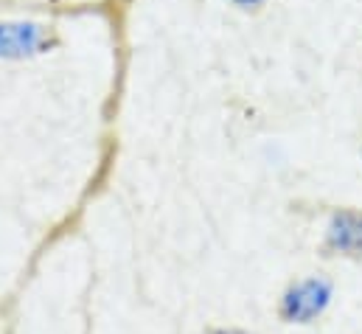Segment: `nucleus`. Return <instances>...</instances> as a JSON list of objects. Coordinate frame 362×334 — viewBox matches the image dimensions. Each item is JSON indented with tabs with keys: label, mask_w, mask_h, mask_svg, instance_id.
<instances>
[{
	"label": "nucleus",
	"mask_w": 362,
	"mask_h": 334,
	"mask_svg": "<svg viewBox=\"0 0 362 334\" xmlns=\"http://www.w3.org/2000/svg\"><path fill=\"white\" fill-rule=\"evenodd\" d=\"M334 304V281L323 272L295 278L278 298V321L286 326H312Z\"/></svg>",
	"instance_id": "1"
},
{
	"label": "nucleus",
	"mask_w": 362,
	"mask_h": 334,
	"mask_svg": "<svg viewBox=\"0 0 362 334\" xmlns=\"http://www.w3.org/2000/svg\"><path fill=\"white\" fill-rule=\"evenodd\" d=\"M62 42L51 23L37 20H0V59L23 62L54 51Z\"/></svg>",
	"instance_id": "2"
},
{
	"label": "nucleus",
	"mask_w": 362,
	"mask_h": 334,
	"mask_svg": "<svg viewBox=\"0 0 362 334\" xmlns=\"http://www.w3.org/2000/svg\"><path fill=\"white\" fill-rule=\"evenodd\" d=\"M323 253L337 258H362V211L337 208L332 211L323 231Z\"/></svg>",
	"instance_id": "3"
},
{
	"label": "nucleus",
	"mask_w": 362,
	"mask_h": 334,
	"mask_svg": "<svg viewBox=\"0 0 362 334\" xmlns=\"http://www.w3.org/2000/svg\"><path fill=\"white\" fill-rule=\"evenodd\" d=\"M233 8H239V11H259V8H264L267 6V0H228Z\"/></svg>",
	"instance_id": "4"
},
{
	"label": "nucleus",
	"mask_w": 362,
	"mask_h": 334,
	"mask_svg": "<svg viewBox=\"0 0 362 334\" xmlns=\"http://www.w3.org/2000/svg\"><path fill=\"white\" fill-rule=\"evenodd\" d=\"M208 334H253V332H247V329H236V326H216V329H211Z\"/></svg>",
	"instance_id": "5"
}]
</instances>
